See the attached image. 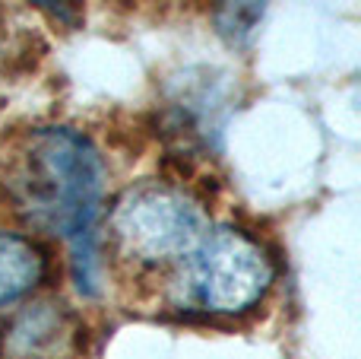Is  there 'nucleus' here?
<instances>
[{
    "mask_svg": "<svg viewBox=\"0 0 361 359\" xmlns=\"http://www.w3.org/2000/svg\"><path fill=\"white\" fill-rule=\"evenodd\" d=\"M105 188L102 156L70 127L35 131L6 169V201L25 226L61 235L70 245L95 239Z\"/></svg>",
    "mask_w": 361,
    "mask_h": 359,
    "instance_id": "obj_1",
    "label": "nucleus"
},
{
    "mask_svg": "<svg viewBox=\"0 0 361 359\" xmlns=\"http://www.w3.org/2000/svg\"><path fill=\"white\" fill-rule=\"evenodd\" d=\"M273 261L257 239L241 229H212L184 258V302L206 315H241L267 296Z\"/></svg>",
    "mask_w": 361,
    "mask_h": 359,
    "instance_id": "obj_2",
    "label": "nucleus"
},
{
    "mask_svg": "<svg viewBox=\"0 0 361 359\" xmlns=\"http://www.w3.org/2000/svg\"><path fill=\"white\" fill-rule=\"evenodd\" d=\"M111 235L121 254L137 264L184 261L206 233V216L184 188L169 182H140L111 207Z\"/></svg>",
    "mask_w": 361,
    "mask_h": 359,
    "instance_id": "obj_3",
    "label": "nucleus"
},
{
    "mask_svg": "<svg viewBox=\"0 0 361 359\" xmlns=\"http://www.w3.org/2000/svg\"><path fill=\"white\" fill-rule=\"evenodd\" d=\"M80 341V322L57 299L19 309L0 331L4 359H70Z\"/></svg>",
    "mask_w": 361,
    "mask_h": 359,
    "instance_id": "obj_4",
    "label": "nucleus"
},
{
    "mask_svg": "<svg viewBox=\"0 0 361 359\" xmlns=\"http://www.w3.org/2000/svg\"><path fill=\"white\" fill-rule=\"evenodd\" d=\"M48 261L32 239L16 233H0V309L29 296L44 280Z\"/></svg>",
    "mask_w": 361,
    "mask_h": 359,
    "instance_id": "obj_5",
    "label": "nucleus"
},
{
    "mask_svg": "<svg viewBox=\"0 0 361 359\" xmlns=\"http://www.w3.org/2000/svg\"><path fill=\"white\" fill-rule=\"evenodd\" d=\"M267 0H216V29L228 45H244L260 25Z\"/></svg>",
    "mask_w": 361,
    "mask_h": 359,
    "instance_id": "obj_6",
    "label": "nucleus"
}]
</instances>
